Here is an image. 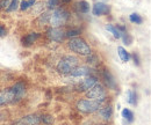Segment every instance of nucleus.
Segmentation results:
<instances>
[{
    "mask_svg": "<svg viewBox=\"0 0 151 125\" xmlns=\"http://www.w3.org/2000/svg\"><path fill=\"white\" fill-rule=\"evenodd\" d=\"M78 66H79V58L72 54H66L58 61L56 69L58 73L63 75H68Z\"/></svg>",
    "mask_w": 151,
    "mask_h": 125,
    "instance_id": "f257e3e1",
    "label": "nucleus"
},
{
    "mask_svg": "<svg viewBox=\"0 0 151 125\" xmlns=\"http://www.w3.org/2000/svg\"><path fill=\"white\" fill-rule=\"evenodd\" d=\"M68 48L72 52L80 54V56H91V54H92L90 45L86 43V41H84L80 37L70 38V41L68 42Z\"/></svg>",
    "mask_w": 151,
    "mask_h": 125,
    "instance_id": "f03ea898",
    "label": "nucleus"
},
{
    "mask_svg": "<svg viewBox=\"0 0 151 125\" xmlns=\"http://www.w3.org/2000/svg\"><path fill=\"white\" fill-rule=\"evenodd\" d=\"M69 12L64 8H56L52 11V13H50V20H49V24H51V27L55 28H60L62 26H64L68 20H69Z\"/></svg>",
    "mask_w": 151,
    "mask_h": 125,
    "instance_id": "7ed1b4c3",
    "label": "nucleus"
},
{
    "mask_svg": "<svg viewBox=\"0 0 151 125\" xmlns=\"http://www.w3.org/2000/svg\"><path fill=\"white\" fill-rule=\"evenodd\" d=\"M86 97L92 100V101H96V102H100V103H104L106 101V97H107V93L105 87L96 82L94 86H92L90 89L86 91Z\"/></svg>",
    "mask_w": 151,
    "mask_h": 125,
    "instance_id": "20e7f679",
    "label": "nucleus"
},
{
    "mask_svg": "<svg viewBox=\"0 0 151 125\" xmlns=\"http://www.w3.org/2000/svg\"><path fill=\"white\" fill-rule=\"evenodd\" d=\"M76 107L80 112L92 114V112L98 111L100 108H102V103L96 102V101H92V100H79L77 102Z\"/></svg>",
    "mask_w": 151,
    "mask_h": 125,
    "instance_id": "39448f33",
    "label": "nucleus"
},
{
    "mask_svg": "<svg viewBox=\"0 0 151 125\" xmlns=\"http://www.w3.org/2000/svg\"><path fill=\"white\" fill-rule=\"evenodd\" d=\"M96 82H98L96 78H95V76H92V75H90V76H86V78L81 79L80 81H78L76 88H77L78 91H87L92 86H94Z\"/></svg>",
    "mask_w": 151,
    "mask_h": 125,
    "instance_id": "423d86ee",
    "label": "nucleus"
},
{
    "mask_svg": "<svg viewBox=\"0 0 151 125\" xmlns=\"http://www.w3.org/2000/svg\"><path fill=\"white\" fill-rule=\"evenodd\" d=\"M47 36L52 42H62L66 37L65 31L62 28H55V27H51L47 30Z\"/></svg>",
    "mask_w": 151,
    "mask_h": 125,
    "instance_id": "0eeeda50",
    "label": "nucleus"
},
{
    "mask_svg": "<svg viewBox=\"0 0 151 125\" xmlns=\"http://www.w3.org/2000/svg\"><path fill=\"white\" fill-rule=\"evenodd\" d=\"M11 103H15L14 101V94L12 88H7L0 91V107L6 106V104H11Z\"/></svg>",
    "mask_w": 151,
    "mask_h": 125,
    "instance_id": "6e6552de",
    "label": "nucleus"
},
{
    "mask_svg": "<svg viewBox=\"0 0 151 125\" xmlns=\"http://www.w3.org/2000/svg\"><path fill=\"white\" fill-rule=\"evenodd\" d=\"M40 124H41V118H40V116L36 115V114L24 116V117H22L21 119H19L15 123V125H40Z\"/></svg>",
    "mask_w": 151,
    "mask_h": 125,
    "instance_id": "1a4fd4ad",
    "label": "nucleus"
},
{
    "mask_svg": "<svg viewBox=\"0 0 151 125\" xmlns=\"http://www.w3.org/2000/svg\"><path fill=\"white\" fill-rule=\"evenodd\" d=\"M11 88H12L13 94H14V101H15V103H18L26 95V86L22 82H18L14 86H12Z\"/></svg>",
    "mask_w": 151,
    "mask_h": 125,
    "instance_id": "9d476101",
    "label": "nucleus"
},
{
    "mask_svg": "<svg viewBox=\"0 0 151 125\" xmlns=\"http://www.w3.org/2000/svg\"><path fill=\"white\" fill-rule=\"evenodd\" d=\"M109 12H111V7L105 2H96L92 8V13L95 16H102L108 14Z\"/></svg>",
    "mask_w": 151,
    "mask_h": 125,
    "instance_id": "9b49d317",
    "label": "nucleus"
},
{
    "mask_svg": "<svg viewBox=\"0 0 151 125\" xmlns=\"http://www.w3.org/2000/svg\"><path fill=\"white\" fill-rule=\"evenodd\" d=\"M92 73V69L88 67V66H78L76 67L73 71L71 72V76H75V78H86V76H90Z\"/></svg>",
    "mask_w": 151,
    "mask_h": 125,
    "instance_id": "f8f14e48",
    "label": "nucleus"
},
{
    "mask_svg": "<svg viewBox=\"0 0 151 125\" xmlns=\"http://www.w3.org/2000/svg\"><path fill=\"white\" fill-rule=\"evenodd\" d=\"M40 37H41V34H38V33H29V34H27L24 37H22L21 43L24 46H30L33 43H35L37 41Z\"/></svg>",
    "mask_w": 151,
    "mask_h": 125,
    "instance_id": "ddd939ff",
    "label": "nucleus"
},
{
    "mask_svg": "<svg viewBox=\"0 0 151 125\" xmlns=\"http://www.w3.org/2000/svg\"><path fill=\"white\" fill-rule=\"evenodd\" d=\"M102 79L105 80V84L107 85L108 88L114 90L116 89V81L114 80V76L108 70H105V71L102 72Z\"/></svg>",
    "mask_w": 151,
    "mask_h": 125,
    "instance_id": "4468645a",
    "label": "nucleus"
},
{
    "mask_svg": "<svg viewBox=\"0 0 151 125\" xmlns=\"http://www.w3.org/2000/svg\"><path fill=\"white\" fill-rule=\"evenodd\" d=\"M98 111H99V115H100L104 119H106V121L111 119V117H112V115H113V108H112V106H107V107H105V108H100Z\"/></svg>",
    "mask_w": 151,
    "mask_h": 125,
    "instance_id": "2eb2a0df",
    "label": "nucleus"
},
{
    "mask_svg": "<svg viewBox=\"0 0 151 125\" xmlns=\"http://www.w3.org/2000/svg\"><path fill=\"white\" fill-rule=\"evenodd\" d=\"M76 8L80 13H88L90 12V4L85 0H81V1H78L76 4Z\"/></svg>",
    "mask_w": 151,
    "mask_h": 125,
    "instance_id": "dca6fc26",
    "label": "nucleus"
},
{
    "mask_svg": "<svg viewBox=\"0 0 151 125\" xmlns=\"http://www.w3.org/2000/svg\"><path fill=\"white\" fill-rule=\"evenodd\" d=\"M137 93L135 91V90H132L129 89L127 91V101H128V103L129 104H132V106H136L137 104Z\"/></svg>",
    "mask_w": 151,
    "mask_h": 125,
    "instance_id": "f3484780",
    "label": "nucleus"
},
{
    "mask_svg": "<svg viewBox=\"0 0 151 125\" xmlns=\"http://www.w3.org/2000/svg\"><path fill=\"white\" fill-rule=\"evenodd\" d=\"M117 54H119V57L121 58V60L124 61V63H127L130 59V54L123 46H119L117 48Z\"/></svg>",
    "mask_w": 151,
    "mask_h": 125,
    "instance_id": "a211bd4d",
    "label": "nucleus"
},
{
    "mask_svg": "<svg viewBox=\"0 0 151 125\" xmlns=\"http://www.w3.org/2000/svg\"><path fill=\"white\" fill-rule=\"evenodd\" d=\"M49 20H50V13H42L36 20V22L38 23V26H44V24H49Z\"/></svg>",
    "mask_w": 151,
    "mask_h": 125,
    "instance_id": "6ab92c4d",
    "label": "nucleus"
},
{
    "mask_svg": "<svg viewBox=\"0 0 151 125\" xmlns=\"http://www.w3.org/2000/svg\"><path fill=\"white\" fill-rule=\"evenodd\" d=\"M35 2H36V0H22L19 5L20 9H21V11H27V9H29Z\"/></svg>",
    "mask_w": 151,
    "mask_h": 125,
    "instance_id": "aec40b11",
    "label": "nucleus"
},
{
    "mask_svg": "<svg viewBox=\"0 0 151 125\" xmlns=\"http://www.w3.org/2000/svg\"><path fill=\"white\" fill-rule=\"evenodd\" d=\"M122 117L127 121V122H130L132 123V121H134V112H132L130 109H123L122 110Z\"/></svg>",
    "mask_w": 151,
    "mask_h": 125,
    "instance_id": "412c9836",
    "label": "nucleus"
},
{
    "mask_svg": "<svg viewBox=\"0 0 151 125\" xmlns=\"http://www.w3.org/2000/svg\"><path fill=\"white\" fill-rule=\"evenodd\" d=\"M40 118H41V123H43V124L45 125L54 124V117L51 115H41Z\"/></svg>",
    "mask_w": 151,
    "mask_h": 125,
    "instance_id": "4be33fe9",
    "label": "nucleus"
},
{
    "mask_svg": "<svg viewBox=\"0 0 151 125\" xmlns=\"http://www.w3.org/2000/svg\"><path fill=\"white\" fill-rule=\"evenodd\" d=\"M106 29H107L109 33H112L115 38H121V33H120V30H119L116 27H114L112 24H107V26H106Z\"/></svg>",
    "mask_w": 151,
    "mask_h": 125,
    "instance_id": "5701e85b",
    "label": "nucleus"
},
{
    "mask_svg": "<svg viewBox=\"0 0 151 125\" xmlns=\"http://www.w3.org/2000/svg\"><path fill=\"white\" fill-rule=\"evenodd\" d=\"M79 34H80V29H79V28H71L70 30L65 31V36H66V37H69V38L77 37Z\"/></svg>",
    "mask_w": 151,
    "mask_h": 125,
    "instance_id": "b1692460",
    "label": "nucleus"
},
{
    "mask_svg": "<svg viewBox=\"0 0 151 125\" xmlns=\"http://www.w3.org/2000/svg\"><path fill=\"white\" fill-rule=\"evenodd\" d=\"M129 20H130V22L136 23V24H141V23L143 22V19L141 18V15H138L137 13H132V14H130Z\"/></svg>",
    "mask_w": 151,
    "mask_h": 125,
    "instance_id": "393cba45",
    "label": "nucleus"
},
{
    "mask_svg": "<svg viewBox=\"0 0 151 125\" xmlns=\"http://www.w3.org/2000/svg\"><path fill=\"white\" fill-rule=\"evenodd\" d=\"M121 37H122V39H123V42H124V44H126V45H130V44L132 43V36L129 35L128 33H126V31L121 33Z\"/></svg>",
    "mask_w": 151,
    "mask_h": 125,
    "instance_id": "a878e982",
    "label": "nucleus"
},
{
    "mask_svg": "<svg viewBox=\"0 0 151 125\" xmlns=\"http://www.w3.org/2000/svg\"><path fill=\"white\" fill-rule=\"evenodd\" d=\"M18 6H19V0H11V4L7 8V12H13V11H17L18 9Z\"/></svg>",
    "mask_w": 151,
    "mask_h": 125,
    "instance_id": "bb28decb",
    "label": "nucleus"
},
{
    "mask_svg": "<svg viewBox=\"0 0 151 125\" xmlns=\"http://www.w3.org/2000/svg\"><path fill=\"white\" fill-rule=\"evenodd\" d=\"M11 4V0H0V8H5L7 9L8 6Z\"/></svg>",
    "mask_w": 151,
    "mask_h": 125,
    "instance_id": "cd10ccee",
    "label": "nucleus"
},
{
    "mask_svg": "<svg viewBox=\"0 0 151 125\" xmlns=\"http://www.w3.org/2000/svg\"><path fill=\"white\" fill-rule=\"evenodd\" d=\"M6 34H7V30H6V28H5L2 24H0V37L5 36Z\"/></svg>",
    "mask_w": 151,
    "mask_h": 125,
    "instance_id": "c85d7f7f",
    "label": "nucleus"
},
{
    "mask_svg": "<svg viewBox=\"0 0 151 125\" xmlns=\"http://www.w3.org/2000/svg\"><path fill=\"white\" fill-rule=\"evenodd\" d=\"M56 4H57V0H49L48 7H49V8H54V7L56 6Z\"/></svg>",
    "mask_w": 151,
    "mask_h": 125,
    "instance_id": "c756f323",
    "label": "nucleus"
},
{
    "mask_svg": "<svg viewBox=\"0 0 151 125\" xmlns=\"http://www.w3.org/2000/svg\"><path fill=\"white\" fill-rule=\"evenodd\" d=\"M132 58H134V60H135V64L136 65H139V61H138V56L136 54H132Z\"/></svg>",
    "mask_w": 151,
    "mask_h": 125,
    "instance_id": "7c9ffc66",
    "label": "nucleus"
},
{
    "mask_svg": "<svg viewBox=\"0 0 151 125\" xmlns=\"http://www.w3.org/2000/svg\"><path fill=\"white\" fill-rule=\"evenodd\" d=\"M69 1H71V0H62L63 4H66V2H69Z\"/></svg>",
    "mask_w": 151,
    "mask_h": 125,
    "instance_id": "2f4dec72",
    "label": "nucleus"
},
{
    "mask_svg": "<svg viewBox=\"0 0 151 125\" xmlns=\"http://www.w3.org/2000/svg\"><path fill=\"white\" fill-rule=\"evenodd\" d=\"M101 125H106V124H101Z\"/></svg>",
    "mask_w": 151,
    "mask_h": 125,
    "instance_id": "473e14b6",
    "label": "nucleus"
}]
</instances>
